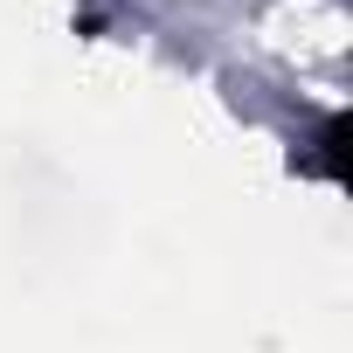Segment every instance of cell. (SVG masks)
I'll return each instance as SVG.
<instances>
[{
	"label": "cell",
	"mask_w": 353,
	"mask_h": 353,
	"mask_svg": "<svg viewBox=\"0 0 353 353\" xmlns=\"http://www.w3.org/2000/svg\"><path fill=\"white\" fill-rule=\"evenodd\" d=\"M291 173L325 188H346V111H319V125L291 145Z\"/></svg>",
	"instance_id": "6da1fadb"
}]
</instances>
